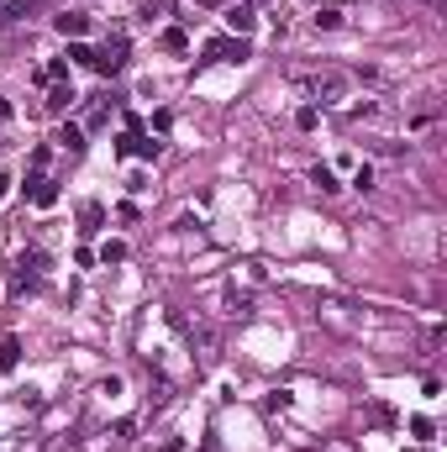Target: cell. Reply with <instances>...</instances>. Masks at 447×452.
<instances>
[{
    "mask_svg": "<svg viewBox=\"0 0 447 452\" xmlns=\"http://www.w3.org/2000/svg\"><path fill=\"white\" fill-rule=\"evenodd\" d=\"M306 84H311V100H316V106H342L347 90H353V79L342 69H321V74H311Z\"/></svg>",
    "mask_w": 447,
    "mask_h": 452,
    "instance_id": "obj_1",
    "label": "cell"
},
{
    "mask_svg": "<svg viewBox=\"0 0 447 452\" xmlns=\"http://www.w3.org/2000/svg\"><path fill=\"white\" fill-rule=\"evenodd\" d=\"M42 268H47L42 248H26L22 258L11 263V289H16V295H22V289H37V279H42Z\"/></svg>",
    "mask_w": 447,
    "mask_h": 452,
    "instance_id": "obj_2",
    "label": "cell"
},
{
    "mask_svg": "<svg viewBox=\"0 0 447 452\" xmlns=\"http://www.w3.org/2000/svg\"><path fill=\"white\" fill-rule=\"evenodd\" d=\"M205 58H221V63H247V58H253V48H247V37H216V42H205Z\"/></svg>",
    "mask_w": 447,
    "mask_h": 452,
    "instance_id": "obj_3",
    "label": "cell"
},
{
    "mask_svg": "<svg viewBox=\"0 0 447 452\" xmlns=\"http://www.w3.org/2000/svg\"><path fill=\"white\" fill-rule=\"evenodd\" d=\"M95 69L106 74V79H111V74H121V69H127V37H106V48L95 53Z\"/></svg>",
    "mask_w": 447,
    "mask_h": 452,
    "instance_id": "obj_4",
    "label": "cell"
},
{
    "mask_svg": "<svg viewBox=\"0 0 447 452\" xmlns=\"http://www.w3.org/2000/svg\"><path fill=\"white\" fill-rule=\"evenodd\" d=\"M221 22H226V32H232V37H247V32H253V11H247V6H226Z\"/></svg>",
    "mask_w": 447,
    "mask_h": 452,
    "instance_id": "obj_5",
    "label": "cell"
},
{
    "mask_svg": "<svg viewBox=\"0 0 447 452\" xmlns=\"http://www.w3.org/2000/svg\"><path fill=\"white\" fill-rule=\"evenodd\" d=\"M311 184H316L321 195H337V190H342V184H337V168H331V163H316V168H311Z\"/></svg>",
    "mask_w": 447,
    "mask_h": 452,
    "instance_id": "obj_6",
    "label": "cell"
},
{
    "mask_svg": "<svg viewBox=\"0 0 447 452\" xmlns=\"http://www.w3.org/2000/svg\"><path fill=\"white\" fill-rule=\"evenodd\" d=\"M53 26H58L63 37H84V32H90V16H79V11H63Z\"/></svg>",
    "mask_w": 447,
    "mask_h": 452,
    "instance_id": "obj_7",
    "label": "cell"
},
{
    "mask_svg": "<svg viewBox=\"0 0 447 452\" xmlns=\"http://www.w3.org/2000/svg\"><path fill=\"white\" fill-rule=\"evenodd\" d=\"M32 205H42V211H47V205H58V179H37V184H32Z\"/></svg>",
    "mask_w": 447,
    "mask_h": 452,
    "instance_id": "obj_8",
    "label": "cell"
},
{
    "mask_svg": "<svg viewBox=\"0 0 447 452\" xmlns=\"http://www.w3.org/2000/svg\"><path fill=\"white\" fill-rule=\"evenodd\" d=\"M100 221H106V205H100V200H84V205H79V226H84V232H95Z\"/></svg>",
    "mask_w": 447,
    "mask_h": 452,
    "instance_id": "obj_9",
    "label": "cell"
},
{
    "mask_svg": "<svg viewBox=\"0 0 447 452\" xmlns=\"http://www.w3.org/2000/svg\"><path fill=\"white\" fill-rule=\"evenodd\" d=\"M158 42H164V53H189V32H185V26H168Z\"/></svg>",
    "mask_w": 447,
    "mask_h": 452,
    "instance_id": "obj_10",
    "label": "cell"
},
{
    "mask_svg": "<svg viewBox=\"0 0 447 452\" xmlns=\"http://www.w3.org/2000/svg\"><path fill=\"white\" fill-rule=\"evenodd\" d=\"M16 357H22V342H16V337H6V342H0V379L16 369Z\"/></svg>",
    "mask_w": 447,
    "mask_h": 452,
    "instance_id": "obj_11",
    "label": "cell"
},
{
    "mask_svg": "<svg viewBox=\"0 0 447 452\" xmlns=\"http://www.w3.org/2000/svg\"><path fill=\"white\" fill-rule=\"evenodd\" d=\"M95 263H127V242H100V252H95Z\"/></svg>",
    "mask_w": 447,
    "mask_h": 452,
    "instance_id": "obj_12",
    "label": "cell"
},
{
    "mask_svg": "<svg viewBox=\"0 0 447 452\" xmlns=\"http://www.w3.org/2000/svg\"><path fill=\"white\" fill-rule=\"evenodd\" d=\"M58 147L79 158V153H84V131H79V127H63V131H58Z\"/></svg>",
    "mask_w": 447,
    "mask_h": 452,
    "instance_id": "obj_13",
    "label": "cell"
},
{
    "mask_svg": "<svg viewBox=\"0 0 447 452\" xmlns=\"http://www.w3.org/2000/svg\"><path fill=\"white\" fill-rule=\"evenodd\" d=\"M311 22H316V32H337V26H342V11H337V6H321Z\"/></svg>",
    "mask_w": 447,
    "mask_h": 452,
    "instance_id": "obj_14",
    "label": "cell"
},
{
    "mask_svg": "<svg viewBox=\"0 0 447 452\" xmlns=\"http://www.w3.org/2000/svg\"><path fill=\"white\" fill-rule=\"evenodd\" d=\"M74 106V84H53V95H47V111H69Z\"/></svg>",
    "mask_w": 447,
    "mask_h": 452,
    "instance_id": "obj_15",
    "label": "cell"
},
{
    "mask_svg": "<svg viewBox=\"0 0 447 452\" xmlns=\"http://www.w3.org/2000/svg\"><path fill=\"white\" fill-rule=\"evenodd\" d=\"M295 127H300V131H316V127H321V111H316V106H300V111H295Z\"/></svg>",
    "mask_w": 447,
    "mask_h": 452,
    "instance_id": "obj_16",
    "label": "cell"
},
{
    "mask_svg": "<svg viewBox=\"0 0 447 452\" xmlns=\"http://www.w3.org/2000/svg\"><path fill=\"white\" fill-rule=\"evenodd\" d=\"M353 190H363V195L374 190V168H368V163H358V168H353Z\"/></svg>",
    "mask_w": 447,
    "mask_h": 452,
    "instance_id": "obj_17",
    "label": "cell"
},
{
    "mask_svg": "<svg viewBox=\"0 0 447 452\" xmlns=\"http://www.w3.org/2000/svg\"><path fill=\"white\" fill-rule=\"evenodd\" d=\"M347 116H353V121H374V116H379V106H374V100H363V106H353Z\"/></svg>",
    "mask_w": 447,
    "mask_h": 452,
    "instance_id": "obj_18",
    "label": "cell"
},
{
    "mask_svg": "<svg viewBox=\"0 0 447 452\" xmlns=\"http://www.w3.org/2000/svg\"><path fill=\"white\" fill-rule=\"evenodd\" d=\"M411 437H421V442H432V421H426V416H416V421H411Z\"/></svg>",
    "mask_w": 447,
    "mask_h": 452,
    "instance_id": "obj_19",
    "label": "cell"
},
{
    "mask_svg": "<svg viewBox=\"0 0 447 452\" xmlns=\"http://www.w3.org/2000/svg\"><path fill=\"white\" fill-rule=\"evenodd\" d=\"M158 452H185V442H179V437H168V442H164Z\"/></svg>",
    "mask_w": 447,
    "mask_h": 452,
    "instance_id": "obj_20",
    "label": "cell"
},
{
    "mask_svg": "<svg viewBox=\"0 0 447 452\" xmlns=\"http://www.w3.org/2000/svg\"><path fill=\"white\" fill-rule=\"evenodd\" d=\"M6 190H11V179H6V174H0V200H6Z\"/></svg>",
    "mask_w": 447,
    "mask_h": 452,
    "instance_id": "obj_21",
    "label": "cell"
},
{
    "mask_svg": "<svg viewBox=\"0 0 447 452\" xmlns=\"http://www.w3.org/2000/svg\"><path fill=\"white\" fill-rule=\"evenodd\" d=\"M6 116H11V106H6V100H0V121H6Z\"/></svg>",
    "mask_w": 447,
    "mask_h": 452,
    "instance_id": "obj_22",
    "label": "cell"
},
{
    "mask_svg": "<svg viewBox=\"0 0 447 452\" xmlns=\"http://www.w3.org/2000/svg\"><path fill=\"white\" fill-rule=\"evenodd\" d=\"M201 6H211V11H216V6H226V0H201Z\"/></svg>",
    "mask_w": 447,
    "mask_h": 452,
    "instance_id": "obj_23",
    "label": "cell"
}]
</instances>
